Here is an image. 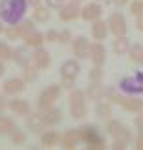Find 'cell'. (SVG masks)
<instances>
[{
  "instance_id": "6da1fadb",
  "label": "cell",
  "mask_w": 143,
  "mask_h": 150,
  "mask_svg": "<svg viewBox=\"0 0 143 150\" xmlns=\"http://www.w3.org/2000/svg\"><path fill=\"white\" fill-rule=\"evenodd\" d=\"M28 0H0V19L4 24H19L28 13Z\"/></svg>"
},
{
  "instance_id": "7a4b0ae2",
  "label": "cell",
  "mask_w": 143,
  "mask_h": 150,
  "mask_svg": "<svg viewBox=\"0 0 143 150\" xmlns=\"http://www.w3.org/2000/svg\"><path fill=\"white\" fill-rule=\"evenodd\" d=\"M106 122H108L106 124V132L113 141L112 143L113 148H125L134 141L132 130H130L125 122H121V120H117V119H110V120H106Z\"/></svg>"
},
{
  "instance_id": "3957f363",
  "label": "cell",
  "mask_w": 143,
  "mask_h": 150,
  "mask_svg": "<svg viewBox=\"0 0 143 150\" xmlns=\"http://www.w3.org/2000/svg\"><path fill=\"white\" fill-rule=\"evenodd\" d=\"M88 98L82 89L74 87L73 91H69V115L74 120H84L89 115V108H88Z\"/></svg>"
},
{
  "instance_id": "277c9868",
  "label": "cell",
  "mask_w": 143,
  "mask_h": 150,
  "mask_svg": "<svg viewBox=\"0 0 143 150\" xmlns=\"http://www.w3.org/2000/svg\"><path fill=\"white\" fill-rule=\"evenodd\" d=\"M80 141L89 148H104L106 146V137L102 135L99 126L95 124H84L80 126Z\"/></svg>"
},
{
  "instance_id": "5b68a950",
  "label": "cell",
  "mask_w": 143,
  "mask_h": 150,
  "mask_svg": "<svg viewBox=\"0 0 143 150\" xmlns=\"http://www.w3.org/2000/svg\"><path fill=\"white\" fill-rule=\"evenodd\" d=\"M61 93H63V89H61L60 83L47 85V87L39 93V96H37V111H39V109H47L50 106H54V104L60 100Z\"/></svg>"
},
{
  "instance_id": "8992f818",
  "label": "cell",
  "mask_w": 143,
  "mask_h": 150,
  "mask_svg": "<svg viewBox=\"0 0 143 150\" xmlns=\"http://www.w3.org/2000/svg\"><path fill=\"white\" fill-rule=\"evenodd\" d=\"M119 91H123L127 95H143V72H136L132 76L121 78Z\"/></svg>"
},
{
  "instance_id": "52a82bcc",
  "label": "cell",
  "mask_w": 143,
  "mask_h": 150,
  "mask_svg": "<svg viewBox=\"0 0 143 150\" xmlns=\"http://www.w3.org/2000/svg\"><path fill=\"white\" fill-rule=\"evenodd\" d=\"M108 30H110V33L113 37H121V35H127L128 32V24H127V19H125L123 13H119V11H115V13H112L110 17H108Z\"/></svg>"
},
{
  "instance_id": "ba28073f",
  "label": "cell",
  "mask_w": 143,
  "mask_h": 150,
  "mask_svg": "<svg viewBox=\"0 0 143 150\" xmlns=\"http://www.w3.org/2000/svg\"><path fill=\"white\" fill-rule=\"evenodd\" d=\"M71 50H73V56L76 59H89V50H91V41L85 35H76L73 37L71 41Z\"/></svg>"
},
{
  "instance_id": "9c48e42d",
  "label": "cell",
  "mask_w": 143,
  "mask_h": 150,
  "mask_svg": "<svg viewBox=\"0 0 143 150\" xmlns=\"http://www.w3.org/2000/svg\"><path fill=\"white\" fill-rule=\"evenodd\" d=\"M24 89H26V82L19 76L8 78V80H4V83H2V95L4 96H19Z\"/></svg>"
},
{
  "instance_id": "30bf717a",
  "label": "cell",
  "mask_w": 143,
  "mask_h": 150,
  "mask_svg": "<svg viewBox=\"0 0 143 150\" xmlns=\"http://www.w3.org/2000/svg\"><path fill=\"white\" fill-rule=\"evenodd\" d=\"M80 11H82V4H74L71 0H67L58 9V17H60V21H63V22H73L80 17Z\"/></svg>"
},
{
  "instance_id": "8fae6325",
  "label": "cell",
  "mask_w": 143,
  "mask_h": 150,
  "mask_svg": "<svg viewBox=\"0 0 143 150\" xmlns=\"http://www.w3.org/2000/svg\"><path fill=\"white\" fill-rule=\"evenodd\" d=\"M8 109L15 117H24V119L32 113L30 102L24 98H19V96H11V100H8Z\"/></svg>"
},
{
  "instance_id": "7c38bea8",
  "label": "cell",
  "mask_w": 143,
  "mask_h": 150,
  "mask_svg": "<svg viewBox=\"0 0 143 150\" xmlns=\"http://www.w3.org/2000/svg\"><path fill=\"white\" fill-rule=\"evenodd\" d=\"M52 63V57H50V52L45 47H37L32 52V65L37 67L39 71H47Z\"/></svg>"
},
{
  "instance_id": "4fadbf2b",
  "label": "cell",
  "mask_w": 143,
  "mask_h": 150,
  "mask_svg": "<svg viewBox=\"0 0 143 150\" xmlns=\"http://www.w3.org/2000/svg\"><path fill=\"white\" fill-rule=\"evenodd\" d=\"M39 115H41V119H43V122H45L47 128H52V126L60 124L61 120H63V111L56 106H50L47 109H39Z\"/></svg>"
},
{
  "instance_id": "5bb4252c",
  "label": "cell",
  "mask_w": 143,
  "mask_h": 150,
  "mask_svg": "<svg viewBox=\"0 0 143 150\" xmlns=\"http://www.w3.org/2000/svg\"><path fill=\"white\" fill-rule=\"evenodd\" d=\"M102 15H104V9L97 2H89V4L82 6V11H80V19H84L85 22L99 21V19H102Z\"/></svg>"
},
{
  "instance_id": "9a60e30c",
  "label": "cell",
  "mask_w": 143,
  "mask_h": 150,
  "mask_svg": "<svg viewBox=\"0 0 143 150\" xmlns=\"http://www.w3.org/2000/svg\"><path fill=\"white\" fill-rule=\"evenodd\" d=\"M80 74V59L76 57H71L61 63L60 67V78H65V80H76Z\"/></svg>"
},
{
  "instance_id": "2e32d148",
  "label": "cell",
  "mask_w": 143,
  "mask_h": 150,
  "mask_svg": "<svg viewBox=\"0 0 143 150\" xmlns=\"http://www.w3.org/2000/svg\"><path fill=\"white\" fill-rule=\"evenodd\" d=\"M89 59L93 65H99V67H104L106 63V47L102 45V41H97V43H91V50H89Z\"/></svg>"
},
{
  "instance_id": "e0dca14e",
  "label": "cell",
  "mask_w": 143,
  "mask_h": 150,
  "mask_svg": "<svg viewBox=\"0 0 143 150\" xmlns=\"http://www.w3.org/2000/svg\"><path fill=\"white\" fill-rule=\"evenodd\" d=\"M39 141H41L43 146H58L61 145V134L58 130H52V128H45L41 134H39Z\"/></svg>"
},
{
  "instance_id": "ac0fdd59",
  "label": "cell",
  "mask_w": 143,
  "mask_h": 150,
  "mask_svg": "<svg viewBox=\"0 0 143 150\" xmlns=\"http://www.w3.org/2000/svg\"><path fill=\"white\" fill-rule=\"evenodd\" d=\"M84 93H85V98H88L89 102H100V100L106 98V87H104L102 83H93V82H89L88 89H85Z\"/></svg>"
},
{
  "instance_id": "d6986e66",
  "label": "cell",
  "mask_w": 143,
  "mask_h": 150,
  "mask_svg": "<svg viewBox=\"0 0 143 150\" xmlns=\"http://www.w3.org/2000/svg\"><path fill=\"white\" fill-rule=\"evenodd\" d=\"M91 37L95 39V41H104V39L108 37V33H110V30H108V22L106 21H93L91 22Z\"/></svg>"
},
{
  "instance_id": "ffe728a7",
  "label": "cell",
  "mask_w": 143,
  "mask_h": 150,
  "mask_svg": "<svg viewBox=\"0 0 143 150\" xmlns=\"http://www.w3.org/2000/svg\"><path fill=\"white\" fill-rule=\"evenodd\" d=\"M80 141V130L78 128H69L61 134V145L65 148H76Z\"/></svg>"
},
{
  "instance_id": "44dd1931",
  "label": "cell",
  "mask_w": 143,
  "mask_h": 150,
  "mask_svg": "<svg viewBox=\"0 0 143 150\" xmlns=\"http://www.w3.org/2000/svg\"><path fill=\"white\" fill-rule=\"evenodd\" d=\"M13 61L19 65L21 69L28 65V63H32V52H30V47H26V45H22V47H17L13 50Z\"/></svg>"
},
{
  "instance_id": "7402d4cb",
  "label": "cell",
  "mask_w": 143,
  "mask_h": 150,
  "mask_svg": "<svg viewBox=\"0 0 143 150\" xmlns=\"http://www.w3.org/2000/svg\"><path fill=\"white\" fill-rule=\"evenodd\" d=\"M45 128H47V126H45V122H43L39 111L37 113H30L26 117V130L28 132H32V134H41Z\"/></svg>"
},
{
  "instance_id": "603a6c76",
  "label": "cell",
  "mask_w": 143,
  "mask_h": 150,
  "mask_svg": "<svg viewBox=\"0 0 143 150\" xmlns=\"http://www.w3.org/2000/svg\"><path fill=\"white\" fill-rule=\"evenodd\" d=\"M32 21L36 24H47L50 21V8L48 6H33V13H32Z\"/></svg>"
},
{
  "instance_id": "cb8c5ba5",
  "label": "cell",
  "mask_w": 143,
  "mask_h": 150,
  "mask_svg": "<svg viewBox=\"0 0 143 150\" xmlns=\"http://www.w3.org/2000/svg\"><path fill=\"white\" fill-rule=\"evenodd\" d=\"M130 45H132V43L128 41V37L127 35H121V37L113 39L112 50H113V54H117V56H127L128 50H130Z\"/></svg>"
},
{
  "instance_id": "d4e9b609",
  "label": "cell",
  "mask_w": 143,
  "mask_h": 150,
  "mask_svg": "<svg viewBox=\"0 0 143 150\" xmlns=\"http://www.w3.org/2000/svg\"><path fill=\"white\" fill-rule=\"evenodd\" d=\"M22 43H24L26 47H30V48L43 47V45H45V33H43V32H39L37 28H36V30H33L30 35H26L24 39H22Z\"/></svg>"
},
{
  "instance_id": "484cf974",
  "label": "cell",
  "mask_w": 143,
  "mask_h": 150,
  "mask_svg": "<svg viewBox=\"0 0 143 150\" xmlns=\"http://www.w3.org/2000/svg\"><path fill=\"white\" fill-rule=\"evenodd\" d=\"M95 115H97V119H100V120H110V119H112V104L108 102V100L97 102V106H95Z\"/></svg>"
},
{
  "instance_id": "4316f807",
  "label": "cell",
  "mask_w": 143,
  "mask_h": 150,
  "mask_svg": "<svg viewBox=\"0 0 143 150\" xmlns=\"http://www.w3.org/2000/svg\"><path fill=\"white\" fill-rule=\"evenodd\" d=\"M127 56L130 57L132 63L143 67V45L141 43H132V45H130V50H128Z\"/></svg>"
},
{
  "instance_id": "83f0119b",
  "label": "cell",
  "mask_w": 143,
  "mask_h": 150,
  "mask_svg": "<svg viewBox=\"0 0 143 150\" xmlns=\"http://www.w3.org/2000/svg\"><path fill=\"white\" fill-rule=\"evenodd\" d=\"M21 78L24 80L26 83H33L36 80L39 78V69L33 67L32 63H28V65L22 67V72H21Z\"/></svg>"
},
{
  "instance_id": "f1b7e54d",
  "label": "cell",
  "mask_w": 143,
  "mask_h": 150,
  "mask_svg": "<svg viewBox=\"0 0 143 150\" xmlns=\"http://www.w3.org/2000/svg\"><path fill=\"white\" fill-rule=\"evenodd\" d=\"M8 139H9L11 145H24L26 139H28V135H26V132L22 130V128L15 126V128H13V130H11L9 134H8Z\"/></svg>"
},
{
  "instance_id": "f546056e",
  "label": "cell",
  "mask_w": 143,
  "mask_h": 150,
  "mask_svg": "<svg viewBox=\"0 0 143 150\" xmlns=\"http://www.w3.org/2000/svg\"><path fill=\"white\" fill-rule=\"evenodd\" d=\"M15 126H17V122H15L13 117H8L6 113H0V135L8 137V134L15 128Z\"/></svg>"
},
{
  "instance_id": "4dcf8cb0",
  "label": "cell",
  "mask_w": 143,
  "mask_h": 150,
  "mask_svg": "<svg viewBox=\"0 0 143 150\" xmlns=\"http://www.w3.org/2000/svg\"><path fill=\"white\" fill-rule=\"evenodd\" d=\"M17 30H19V35H21V39H24L26 35H30V33L36 30V22H33L32 19H22L19 24H17Z\"/></svg>"
},
{
  "instance_id": "1f68e13d",
  "label": "cell",
  "mask_w": 143,
  "mask_h": 150,
  "mask_svg": "<svg viewBox=\"0 0 143 150\" xmlns=\"http://www.w3.org/2000/svg\"><path fill=\"white\" fill-rule=\"evenodd\" d=\"M13 47L9 41H0V59L2 61H13Z\"/></svg>"
},
{
  "instance_id": "d6a6232c",
  "label": "cell",
  "mask_w": 143,
  "mask_h": 150,
  "mask_svg": "<svg viewBox=\"0 0 143 150\" xmlns=\"http://www.w3.org/2000/svg\"><path fill=\"white\" fill-rule=\"evenodd\" d=\"M88 78H89V82H93V83H102V80H104V69L99 67V65H93L89 74H88Z\"/></svg>"
},
{
  "instance_id": "836d02e7",
  "label": "cell",
  "mask_w": 143,
  "mask_h": 150,
  "mask_svg": "<svg viewBox=\"0 0 143 150\" xmlns=\"http://www.w3.org/2000/svg\"><path fill=\"white\" fill-rule=\"evenodd\" d=\"M4 35L6 39L11 43V41H19L21 35H19V30H17V24H8V28H4Z\"/></svg>"
},
{
  "instance_id": "e575fe53",
  "label": "cell",
  "mask_w": 143,
  "mask_h": 150,
  "mask_svg": "<svg viewBox=\"0 0 143 150\" xmlns=\"http://www.w3.org/2000/svg\"><path fill=\"white\" fill-rule=\"evenodd\" d=\"M128 11L134 17L141 15L143 13V0H132V2H128Z\"/></svg>"
},
{
  "instance_id": "d590c367",
  "label": "cell",
  "mask_w": 143,
  "mask_h": 150,
  "mask_svg": "<svg viewBox=\"0 0 143 150\" xmlns=\"http://www.w3.org/2000/svg\"><path fill=\"white\" fill-rule=\"evenodd\" d=\"M71 41H73V33H71V30H60V33H58V45H71Z\"/></svg>"
},
{
  "instance_id": "8d00e7d4",
  "label": "cell",
  "mask_w": 143,
  "mask_h": 150,
  "mask_svg": "<svg viewBox=\"0 0 143 150\" xmlns=\"http://www.w3.org/2000/svg\"><path fill=\"white\" fill-rule=\"evenodd\" d=\"M58 33L60 30H54V28L47 30L45 32V43H58Z\"/></svg>"
},
{
  "instance_id": "74e56055",
  "label": "cell",
  "mask_w": 143,
  "mask_h": 150,
  "mask_svg": "<svg viewBox=\"0 0 143 150\" xmlns=\"http://www.w3.org/2000/svg\"><path fill=\"white\" fill-rule=\"evenodd\" d=\"M60 85L63 91H73L74 85H76V80H65V78H60Z\"/></svg>"
},
{
  "instance_id": "f35d334b",
  "label": "cell",
  "mask_w": 143,
  "mask_h": 150,
  "mask_svg": "<svg viewBox=\"0 0 143 150\" xmlns=\"http://www.w3.org/2000/svg\"><path fill=\"white\" fill-rule=\"evenodd\" d=\"M134 126H136V130H138V132H141V130H143V109H141V111H138V113H136V119H134Z\"/></svg>"
},
{
  "instance_id": "ab89813d",
  "label": "cell",
  "mask_w": 143,
  "mask_h": 150,
  "mask_svg": "<svg viewBox=\"0 0 143 150\" xmlns=\"http://www.w3.org/2000/svg\"><path fill=\"white\" fill-rule=\"evenodd\" d=\"M45 2H47V6H48L50 9H60L67 0H45Z\"/></svg>"
},
{
  "instance_id": "60d3db41",
  "label": "cell",
  "mask_w": 143,
  "mask_h": 150,
  "mask_svg": "<svg viewBox=\"0 0 143 150\" xmlns=\"http://www.w3.org/2000/svg\"><path fill=\"white\" fill-rule=\"evenodd\" d=\"M134 145L138 146V148H143V130L138 132V135L134 137Z\"/></svg>"
},
{
  "instance_id": "b9f144b4",
  "label": "cell",
  "mask_w": 143,
  "mask_h": 150,
  "mask_svg": "<svg viewBox=\"0 0 143 150\" xmlns=\"http://www.w3.org/2000/svg\"><path fill=\"white\" fill-rule=\"evenodd\" d=\"M136 28H138L139 32H143V13L136 17Z\"/></svg>"
},
{
  "instance_id": "7bdbcfd3",
  "label": "cell",
  "mask_w": 143,
  "mask_h": 150,
  "mask_svg": "<svg viewBox=\"0 0 143 150\" xmlns=\"http://www.w3.org/2000/svg\"><path fill=\"white\" fill-rule=\"evenodd\" d=\"M112 2L115 4V6H119V8H123V6H127L130 0H112Z\"/></svg>"
},
{
  "instance_id": "ee69618b",
  "label": "cell",
  "mask_w": 143,
  "mask_h": 150,
  "mask_svg": "<svg viewBox=\"0 0 143 150\" xmlns=\"http://www.w3.org/2000/svg\"><path fill=\"white\" fill-rule=\"evenodd\" d=\"M4 72H6V61L0 59V78L4 76Z\"/></svg>"
},
{
  "instance_id": "f6af8a7d",
  "label": "cell",
  "mask_w": 143,
  "mask_h": 150,
  "mask_svg": "<svg viewBox=\"0 0 143 150\" xmlns=\"http://www.w3.org/2000/svg\"><path fill=\"white\" fill-rule=\"evenodd\" d=\"M41 2H43V0H28V4H30L32 8H33V6H39Z\"/></svg>"
},
{
  "instance_id": "bcb514c9",
  "label": "cell",
  "mask_w": 143,
  "mask_h": 150,
  "mask_svg": "<svg viewBox=\"0 0 143 150\" xmlns=\"http://www.w3.org/2000/svg\"><path fill=\"white\" fill-rule=\"evenodd\" d=\"M2 33H4V21L0 19V35H2Z\"/></svg>"
},
{
  "instance_id": "7dc6e473",
  "label": "cell",
  "mask_w": 143,
  "mask_h": 150,
  "mask_svg": "<svg viewBox=\"0 0 143 150\" xmlns=\"http://www.w3.org/2000/svg\"><path fill=\"white\" fill-rule=\"evenodd\" d=\"M71 2H74V4H84V0H71Z\"/></svg>"
}]
</instances>
